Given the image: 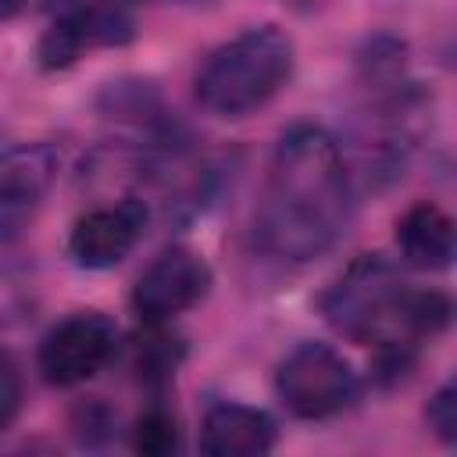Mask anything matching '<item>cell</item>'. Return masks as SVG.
<instances>
[{
    "label": "cell",
    "mask_w": 457,
    "mask_h": 457,
    "mask_svg": "<svg viewBox=\"0 0 457 457\" xmlns=\"http://www.w3.org/2000/svg\"><path fill=\"white\" fill-rule=\"evenodd\" d=\"M211 289V268L200 253L171 246L157 253L132 289V307L146 325H168L175 314L200 303Z\"/></svg>",
    "instance_id": "7"
},
{
    "label": "cell",
    "mask_w": 457,
    "mask_h": 457,
    "mask_svg": "<svg viewBox=\"0 0 457 457\" xmlns=\"http://www.w3.org/2000/svg\"><path fill=\"white\" fill-rule=\"evenodd\" d=\"M328 325L357 343L378 346L389 368H403L414 343L446 328L450 300L436 289H411L400 268L378 253L357 257L325 293Z\"/></svg>",
    "instance_id": "2"
},
{
    "label": "cell",
    "mask_w": 457,
    "mask_h": 457,
    "mask_svg": "<svg viewBox=\"0 0 457 457\" xmlns=\"http://www.w3.org/2000/svg\"><path fill=\"white\" fill-rule=\"evenodd\" d=\"M350 221V175L339 143L321 125H293L271 154L257 211L261 243L286 261L321 257Z\"/></svg>",
    "instance_id": "1"
},
{
    "label": "cell",
    "mask_w": 457,
    "mask_h": 457,
    "mask_svg": "<svg viewBox=\"0 0 457 457\" xmlns=\"http://www.w3.org/2000/svg\"><path fill=\"white\" fill-rule=\"evenodd\" d=\"M146 218H150V211L136 196L107 204V207H93L89 214H82L75 221L71 236H68L71 261L79 268H93V271L121 264L136 250V243L146 228Z\"/></svg>",
    "instance_id": "9"
},
{
    "label": "cell",
    "mask_w": 457,
    "mask_h": 457,
    "mask_svg": "<svg viewBox=\"0 0 457 457\" xmlns=\"http://www.w3.org/2000/svg\"><path fill=\"white\" fill-rule=\"evenodd\" d=\"M18 4H21V0H0V14H11Z\"/></svg>",
    "instance_id": "15"
},
{
    "label": "cell",
    "mask_w": 457,
    "mask_h": 457,
    "mask_svg": "<svg viewBox=\"0 0 457 457\" xmlns=\"http://www.w3.org/2000/svg\"><path fill=\"white\" fill-rule=\"evenodd\" d=\"M396 243L407 264L421 271H443L453 261V221L436 204H414L396 221Z\"/></svg>",
    "instance_id": "11"
},
{
    "label": "cell",
    "mask_w": 457,
    "mask_h": 457,
    "mask_svg": "<svg viewBox=\"0 0 457 457\" xmlns=\"http://www.w3.org/2000/svg\"><path fill=\"white\" fill-rule=\"evenodd\" d=\"M50 29L39 39L43 68H64L93 46L129 43L136 18L129 0H50Z\"/></svg>",
    "instance_id": "5"
},
{
    "label": "cell",
    "mask_w": 457,
    "mask_h": 457,
    "mask_svg": "<svg viewBox=\"0 0 457 457\" xmlns=\"http://www.w3.org/2000/svg\"><path fill=\"white\" fill-rule=\"evenodd\" d=\"M57 179V150L50 143H18L0 154V243L18 239L39 214Z\"/></svg>",
    "instance_id": "8"
},
{
    "label": "cell",
    "mask_w": 457,
    "mask_h": 457,
    "mask_svg": "<svg viewBox=\"0 0 457 457\" xmlns=\"http://www.w3.org/2000/svg\"><path fill=\"white\" fill-rule=\"evenodd\" d=\"M132 443L139 453L146 457H164L179 446V425L175 418L164 411V407H150L139 421H136V432H132Z\"/></svg>",
    "instance_id": "12"
},
{
    "label": "cell",
    "mask_w": 457,
    "mask_h": 457,
    "mask_svg": "<svg viewBox=\"0 0 457 457\" xmlns=\"http://www.w3.org/2000/svg\"><path fill=\"white\" fill-rule=\"evenodd\" d=\"M428 425L432 432L443 439V443H453L457 439V389L453 382H446L432 400H428Z\"/></svg>",
    "instance_id": "13"
},
{
    "label": "cell",
    "mask_w": 457,
    "mask_h": 457,
    "mask_svg": "<svg viewBox=\"0 0 457 457\" xmlns=\"http://www.w3.org/2000/svg\"><path fill=\"white\" fill-rule=\"evenodd\" d=\"M293 75V39L275 29H246L221 43L196 71V100L207 114L243 118L264 107Z\"/></svg>",
    "instance_id": "3"
},
{
    "label": "cell",
    "mask_w": 457,
    "mask_h": 457,
    "mask_svg": "<svg viewBox=\"0 0 457 457\" xmlns=\"http://www.w3.org/2000/svg\"><path fill=\"white\" fill-rule=\"evenodd\" d=\"M118 346V328L96 311L57 321L39 343V371L50 386H79L93 378Z\"/></svg>",
    "instance_id": "6"
},
{
    "label": "cell",
    "mask_w": 457,
    "mask_h": 457,
    "mask_svg": "<svg viewBox=\"0 0 457 457\" xmlns=\"http://www.w3.org/2000/svg\"><path fill=\"white\" fill-rule=\"evenodd\" d=\"M275 446V421L246 403H218L200 428V450L211 457H261Z\"/></svg>",
    "instance_id": "10"
},
{
    "label": "cell",
    "mask_w": 457,
    "mask_h": 457,
    "mask_svg": "<svg viewBox=\"0 0 457 457\" xmlns=\"http://www.w3.org/2000/svg\"><path fill=\"white\" fill-rule=\"evenodd\" d=\"M278 400L296 418H328L357 400V371L325 343H300L275 371Z\"/></svg>",
    "instance_id": "4"
},
{
    "label": "cell",
    "mask_w": 457,
    "mask_h": 457,
    "mask_svg": "<svg viewBox=\"0 0 457 457\" xmlns=\"http://www.w3.org/2000/svg\"><path fill=\"white\" fill-rule=\"evenodd\" d=\"M18 403H21V378H18V368H14L11 353L0 350V432L18 414Z\"/></svg>",
    "instance_id": "14"
}]
</instances>
